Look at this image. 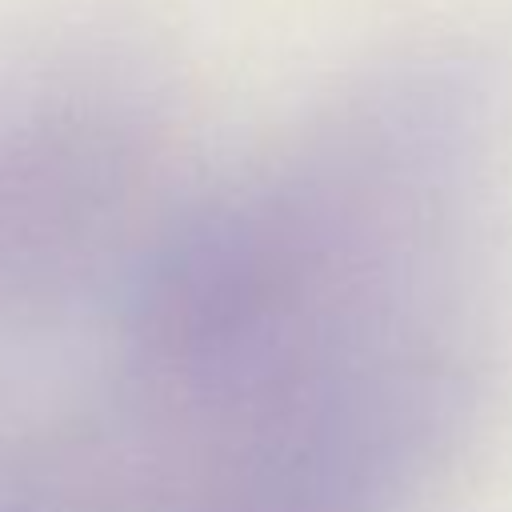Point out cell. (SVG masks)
Instances as JSON below:
<instances>
[{"instance_id":"1","label":"cell","mask_w":512,"mask_h":512,"mask_svg":"<svg viewBox=\"0 0 512 512\" xmlns=\"http://www.w3.org/2000/svg\"><path fill=\"white\" fill-rule=\"evenodd\" d=\"M492 156V80L464 52L340 84L148 228L112 292L132 400L176 436L312 356L468 308Z\"/></svg>"},{"instance_id":"2","label":"cell","mask_w":512,"mask_h":512,"mask_svg":"<svg viewBox=\"0 0 512 512\" xmlns=\"http://www.w3.org/2000/svg\"><path fill=\"white\" fill-rule=\"evenodd\" d=\"M476 396L472 312L348 344L176 432L136 512H412Z\"/></svg>"},{"instance_id":"3","label":"cell","mask_w":512,"mask_h":512,"mask_svg":"<svg viewBox=\"0 0 512 512\" xmlns=\"http://www.w3.org/2000/svg\"><path fill=\"white\" fill-rule=\"evenodd\" d=\"M168 100L128 48L64 44L0 68V352L120 284L164 212Z\"/></svg>"},{"instance_id":"4","label":"cell","mask_w":512,"mask_h":512,"mask_svg":"<svg viewBox=\"0 0 512 512\" xmlns=\"http://www.w3.org/2000/svg\"><path fill=\"white\" fill-rule=\"evenodd\" d=\"M0 512H136L116 452L76 432H0Z\"/></svg>"}]
</instances>
